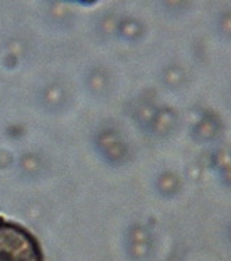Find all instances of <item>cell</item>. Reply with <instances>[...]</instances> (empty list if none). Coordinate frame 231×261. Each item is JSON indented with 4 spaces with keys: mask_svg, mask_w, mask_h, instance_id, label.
<instances>
[{
    "mask_svg": "<svg viewBox=\"0 0 231 261\" xmlns=\"http://www.w3.org/2000/svg\"><path fill=\"white\" fill-rule=\"evenodd\" d=\"M228 238H230V241H231V226H230V229H228Z\"/></svg>",
    "mask_w": 231,
    "mask_h": 261,
    "instance_id": "cell-5",
    "label": "cell"
},
{
    "mask_svg": "<svg viewBox=\"0 0 231 261\" xmlns=\"http://www.w3.org/2000/svg\"><path fill=\"white\" fill-rule=\"evenodd\" d=\"M0 261H45V256L30 229L0 217Z\"/></svg>",
    "mask_w": 231,
    "mask_h": 261,
    "instance_id": "cell-1",
    "label": "cell"
},
{
    "mask_svg": "<svg viewBox=\"0 0 231 261\" xmlns=\"http://www.w3.org/2000/svg\"><path fill=\"white\" fill-rule=\"evenodd\" d=\"M219 30L224 36L231 38V11L223 13L219 20Z\"/></svg>",
    "mask_w": 231,
    "mask_h": 261,
    "instance_id": "cell-4",
    "label": "cell"
},
{
    "mask_svg": "<svg viewBox=\"0 0 231 261\" xmlns=\"http://www.w3.org/2000/svg\"><path fill=\"white\" fill-rule=\"evenodd\" d=\"M215 164L224 182L231 185V149H221L217 151Z\"/></svg>",
    "mask_w": 231,
    "mask_h": 261,
    "instance_id": "cell-2",
    "label": "cell"
},
{
    "mask_svg": "<svg viewBox=\"0 0 231 261\" xmlns=\"http://www.w3.org/2000/svg\"><path fill=\"white\" fill-rule=\"evenodd\" d=\"M220 129V121L216 117H207L202 121L198 126V132L203 139H212L217 135V132Z\"/></svg>",
    "mask_w": 231,
    "mask_h": 261,
    "instance_id": "cell-3",
    "label": "cell"
}]
</instances>
